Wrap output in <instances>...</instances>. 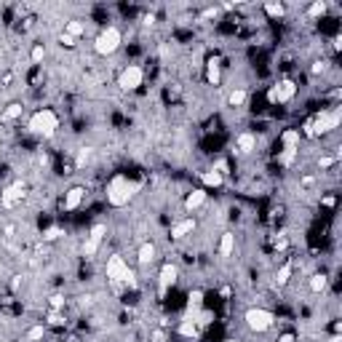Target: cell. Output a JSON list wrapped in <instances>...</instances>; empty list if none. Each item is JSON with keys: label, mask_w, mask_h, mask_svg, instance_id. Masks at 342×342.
<instances>
[{"label": "cell", "mask_w": 342, "mask_h": 342, "mask_svg": "<svg viewBox=\"0 0 342 342\" xmlns=\"http://www.w3.org/2000/svg\"><path fill=\"white\" fill-rule=\"evenodd\" d=\"M321 168H331V166H334V158H331V155H326V158H321V163H318Z\"/></svg>", "instance_id": "obj_41"}, {"label": "cell", "mask_w": 342, "mask_h": 342, "mask_svg": "<svg viewBox=\"0 0 342 342\" xmlns=\"http://www.w3.org/2000/svg\"><path fill=\"white\" fill-rule=\"evenodd\" d=\"M83 198H86V190L83 187L67 190V195H64V211H75V208L83 203Z\"/></svg>", "instance_id": "obj_13"}, {"label": "cell", "mask_w": 342, "mask_h": 342, "mask_svg": "<svg viewBox=\"0 0 342 342\" xmlns=\"http://www.w3.org/2000/svg\"><path fill=\"white\" fill-rule=\"evenodd\" d=\"M107 278L115 281V283H126V286L137 289V275L129 270V265H126V260H123L120 254H112L107 260Z\"/></svg>", "instance_id": "obj_3"}, {"label": "cell", "mask_w": 342, "mask_h": 342, "mask_svg": "<svg viewBox=\"0 0 342 342\" xmlns=\"http://www.w3.org/2000/svg\"><path fill=\"white\" fill-rule=\"evenodd\" d=\"M316 185V177H302V187H313Z\"/></svg>", "instance_id": "obj_45"}, {"label": "cell", "mask_w": 342, "mask_h": 342, "mask_svg": "<svg viewBox=\"0 0 342 342\" xmlns=\"http://www.w3.org/2000/svg\"><path fill=\"white\" fill-rule=\"evenodd\" d=\"M217 14H220V8L214 6V8H206V11H203L201 16H203V19H211V16H217Z\"/></svg>", "instance_id": "obj_42"}, {"label": "cell", "mask_w": 342, "mask_h": 342, "mask_svg": "<svg viewBox=\"0 0 342 342\" xmlns=\"http://www.w3.org/2000/svg\"><path fill=\"white\" fill-rule=\"evenodd\" d=\"M326 342H342V337H339V334H331V337H329Z\"/></svg>", "instance_id": "obj_48"}, {"label": "cell", "mask_w": 342, "mask_h": 342, "mask_svg": "<svg viewBox=\"0 0 342 342\" xmlns=\"http://www.w3.org/2000/svg\"><path fill=\"white\" fill-rule=\"evenodd\" d=\"M179 334L182 337H198V324L193 318H185L182 324H179Z\"/></svg>", "instance_id": "obj_25"}, {"label": "cell", "mask_w": 342, "mask_h": 342, "mask_svg": "<svg viewBox=\"0 0 342 342\" xmlns=\"http://www.w3.org/2000/svg\"><path fill=\"white\" fill-rule=\"evenodd\" d=\"M211 318H214V313H211V310H201L193 321H195L198 326H208V324H211Z\"/></svg>", "instance_id": "obj_32"}, {"label": "cell", "mask_w": 342, "mask_h": 342, "mask_svg": "<svg viewBox=\"0 0 342 342\" xmlns=\"http://www.w3.org/2000/svg\"><path fill=\"white\" fill-rule=\"evenodd\" d=\"M235 249V235L233 233H222L220 238V256H230Z\"/></svg>", "instance_id": "obj_21"}, {"label": "cell", "mask_w": 342, "mask_h": 342, "mask_svg": "<svg viewBox=\"0 0 342 342\" xmlns=\"http://www.w3.org/2000/svg\"><path fill=\"white\" fill-rule=\"evenodd\" d=\"M27 129L37 137H54V131L59 129V118L54 110H37L35 115L27 120Z\"/></svg>", "instance_id": "obj_2"}, {"label": "cell", "mask_w": 342, "mask_h": 342, "mask_svg": "<svg viewBox=\"0 0 342 342\" xmlns=\"http://www.w3.org/2000/svg\"><path fill=\"white\" fill-rule=\"evenodd\" d=\"M206 80L211 86H220V59H208L206 62Z\"/></svg>", "instance_id": "obj_19"}, {"label": "cell", "mask_w": 342, "mask_h": 342, "mask_svg": "<svg viewBox=\"0 0 342 342\" xmlns=\"http://www.w3.org/2000/svg\"><path fill=\"white\" fill-rule=\"evenodd\" d=\"M278 342H294V331H283V334L278 337Z\"/></svg>", "instance_id": "obj_43"}, {"label": "cell", "mask_w": 342, "mask_h": 342, "mask_svg": "<svg viewBox=\"0 0 342 342\" xmlns=\"http://www.w3.org/2000/svg\"><path fill=\"white\" fill-rule=\"evenodd\" d=\"M286 246H289L286 235H281V238H275V249H278V251H283V249H286Z\"/></svg>", "instance_id": "obj_40"}, {"label": "cell", "mask_w": 342, "mask_h": 342, "mask_svg": "<svg viewBox=\"0 0 342 342\" xmlns=\"http://www.w3.org/2000/svg\"><path fill=\"white\" fill-rule=\"evenodd\" d=\"M43 56H46V46L35 43V46H32V51H30V59H32V62H40Z\"/></svg>", "instance_id": "obj_34"}, {"label": "cell", "mask_w": 342, "mask_h": 342, "mask_svg": "<svg viewBox=\"0 0 342 342\" xmlns=\"http://www.w3.org/2000/svg\"><path fill=\"white\" fill-rule=\"evenodd\" d=\"M291 273H294V265L291 262H283L281 268H278V273H275V283H278V286H286L289 278H291Z\"/></svg>", "instance_id": "obj_22"}, {"label": "cell", "mask_w": 342, "mask_h": 342, "mask_svg": "<svg viewBox=\"0 0 342 342\" xmlns=\"http://www.w3.org/2000/svg\"><path fill=\"white\" fill-rule=\"evenodd\" d=\"M153 342H166V334H163V329H158L155 334H153Z\"/></svg>", "instance_id": "obj_44"}, {"label": "cell", "mask_w": 342, "mask_h": 342, "mask_svg": "<svg viewBox=\"0 0 342 342\" xmlns=\"http://www.w3.org/2000/svg\"><path fill=\"white\" fill-rule=\"evenodd\" d=\"M24 198V185L22 182H14L11 187H6L3 193H0V203H3L6 208H11V206H16L19 201Z\"/></svg>", "instance_id": "obj_11"}, {"label": "cell", "mask_w": 342, "mask_h": 342, "mask_svg": "<svg viewBox=\"0 0 342 342\" xmlns=\"http://www.w3.org/2000/svg\"><path fill=\"white\" fill-rule=\"evenodd\" d=\"M142 80H145V70L139 67V64H129V67H123L120 75H118V86L123 91H137Z\"/></svg>", "instance_id": "obj_7"}, {"label": "cell", "mask_w": 342, "mask_h": 342, "mask_svg": "<svg viewBox=\"0 0 342 342\" xmlns=\"http://www.w3.org/2000/svg\"><path fill=\"white\" fill-rule=\"evenodd\" d=\"M281 139H283V150H300V131L297 129H286Z\"/></svg>", "instance_id": "obj_18"}, {"label": "cell", "mask_w": 342, "mask_h": 342, "mask_svg": "<svg viewBox=\"0 0 342 342\" xmlns=\"http://www.w3.org/2000/svg\"><path fill=\"white\" fill-rule=\"evenodd\" d=\"M59 40H62V46H67V49H72V46H75V37H72V35H67V32H62V35H59Z\"/></svg>", "instance_id": "obj_39"}, {"label": "cell", "mask_w": 342, "mask_h": 342, "mask_svg": "<svg viewBox=\"0 0 342 342\" xmlns=\"http://www.w3.org/2000/svg\"><path fill=\"white\" fill-rule=\"evenodd\" d=\"M177 275L179 273H177V268L171 262H166L163 268H160V275H158V291H160V297H166V291L177 283Z\"/></svg>", "instance_id": "obj_10"}, {"label": "cell", "mask_w": 342, "mask_h": 342, "mask_svg": "<svg viewBox=\"0 0 342 342\" xmlns=\"http://www.w3.org/2000/svg\"><path fill=\"white\" fill-rule=\"evenodd\" d=\"M123 43V35L118 27H104V30L97 35V40H94V51L99 56H112Z\"/></svg>", "instance_id": "obj_4"}, {"label": "cell", "mask_w": 342, "mask_h": 342, "mask_svg": "<svg viewBox=\"0 0 342 342\" xmlns=\"http://www.w3.org/2000/svg\"><path fill=\"white\" fill-rule=\"evenodd\" d=\"M22 286V275H14V281H11V289H19Z\"/></svg>", "instance_id": "obj_47"}, {"label": "cell", "mask_w": 342, "mask_h": 342, "mask_svg": "<svg viewBox=\"0 0 342 342\" xmlns=\"http://www.w3.org/2000/svg\"><path fill=\"white\" fill-rule=\"evenodd\" d=\"M246 97H249V94H246L243 89H235V91H230V97H227V102H230L233 107H243V104H246Z\"/></svg>", "instance_id": "obj_27"}, {"label": "cell", "mask_w": 342, "mask_h": 342, "mask_svg": "<svg viewBox=\"0 0 342 342\" xmlns=\"http://www.w3.org/2000/svg\"><path fill=\"white\" fill-rule=\"evenodd\" d=\"M59 235H64V233H62V227H49V230L43 233V241H56Z\"/></svg>", "instance_id": "obj_35"}, {"label": "cell", "mask_w": 342, "mask_h": 342, "mask_svg": "<svg viewBox=\"0 0 342 342\" xmlns=\"http://www.w3.org/2000/svg\"><path fill=\"white\" fill-rule=\"evenodd\" d=\"M339 118H342L339 110H321L318 115L305 126V131H308V134H326V131L339 126Z\"/></svg>", "instance_id": "obj_5"}, {"label": "cell", "mask_w": 342, "mask_h": 342, "mask_svg": "<svg viewBox=\"0 0 342 342\" xmlns=\"http://www.w3.org/2000/svg\"><path fill=\"white\" fill-rule=\"evenodd\" d=\"M91 155H94V150H91V147H80V150H78V155H75V166L83 168V166L91 160Z\"/></svg>", "instance_id": "obj_29"}, {"label": "cell", "mask_w": 342, "mask_h": 342, "mask_svg": "<svg viewBox=\"0 0 342 342\" xmlns=\"http://www.w3.org/2000/svg\"><path fill=\"white\" fill-rule=\"evenodd\" d=\"M64 32H67V35H72L75 40H78V37L86 32V24L80 22V19H70V22L64 24Z\"/></svg>", "instance_id": "obj_24"}, {"label": "cell", "mask_w": 342, "mask_h": 342, "mask_svg": "<svg viewBox=\"0 0 342 342\" xmlns=\"http://www.w3.org/2000/svg\"><path fill=\"white\" fill-rule=\"evenodd\" d=\"M195 230V220H179L174 227H171V238H185L187 233Z\"/></svg>", "instance_id": "obj_17"}, {"label": "cell", "mask_w": 342, "mask_h": 342, "mask_svg": "<svg viewBox=\"0 0 342 342\" xmlns=\"http://www.w3.org/2000/svg\"><path fill=\"white\" fill-rule=\"evenodd\" d=\"M334 203H337V198H334V195H326V198H324V206H329V208H331Z\"/></svg>", "instance_id": "obj_46"}, {"label": "cell", "mask_w": 342, "mask_h": 342, "mask_svg": "<svg viewBox=\"0 0 342 342\" xmlns=\"http://www.w3.org/2000/svg\"><path fill=\"white\" fill-rule=\"evenodd\" d=\"M294 158H297V150H283V153L278 155V163L281 166H291Z\"/></svg>", "instance_id": "obj_33"}, {"label": "cell", "mask_w": 342, "mask_h": 342, "mask_svg": "<svg viewBox=\"0 0 342 342\" xmlns=\"http://www.w3.org/2000/svg\"><path fill=\"white\" fill-rule=\"evenodd\" d=\"M22 110H24V107H22L19 102H11V104H8V107L3 110V115H0V120H6V123H8V120L22 118Z\"/></svg>", "instance_id": "obj_23"}, {"label": "cell", "mask_w": 342, "mask_h": 342, "mask_svg": "<svg viewBox=\"0 0 342 342\" xmlns=\"http://www.w3.org/2000/svg\"><path fill=\"white\" fill-rule=\"evenodd\" d=\"M201 182H203L206 187H220V185L225 182V177H222L217 168H211V171H203V174H201Z\"/></svg>", "instance_id": "obj_20"}, {"label": "cell", "mask_w": 342, "mask_h": 342, "mask_svg": "<svg viewBox=\"0 0 342 342\" xmlns=\"http://www.w3.org/2000/svg\"><path fill=\"white\" fill-rule=\"evenodd\" d=\"M206 203V190H193L187 198H185V208L187 211H195V208H201Z\"/></svg>", "instance_id": "obj_16"}, {"label": "cell", "mask_w": 342, "mask_h": 342, "mask_svg": "<svg viewBox=\"0 0 342 342\" xmlns=\"http://www.w3.org/2000/svg\"><path fill=\"white\" fill-rule=\"evenodd\" d=\"M137 260H139L142 268L153 265V262H155V243H150V241L142 243V246H139V251H137Z\"/></svg>", "instance_id": "obj_15"}, {"label": "cell", "mask_w": 342, "mask_h": 342, "mask_svg": "<svg viewBox=\"0 0 342 342\" xmlns=\"http://www.w3.org/2000/svg\"><path fill=\"white\" fill-rule=\"evenodd\" d=\"M43 334H46V326H30V331L24 334V342H40L43 339Z\"/></svg>", "instance_id": "obj_28"}, {"label": "cell", "mask_w": 342, "mask_h": 342, "mask_svg": "<svg viewBox=\"0 0 342 342\" xmlns=\"http://www.w3.org/2000/svg\"><path fill=\"white\" fill-rule=\"evenodd\" d=\"M310 72H313V75H321V72H326V62H313Z\"/></svg>", "instance_id": "obj_38"}, {"label": "cell", "mask_w": 342, "mask_h": 342, "mask_svg": "<svg viewBox=\"0 0 342 342\" xmlns=\"http://www.w3.org/2000/svg\"><path fill=\"white\" fill-rule=\"evenodd\" d=\"M227 342H233V339H227Z\"/></svg>", "instance_id": "obj_49"}, {"label": "cell", "mask_w": 342, "mask_h": 342, "mask_svg": "<svg viewBox=\"0 0 342 342\" xmlns=\"http://www.w3.org/2000/svg\"><path fill=\"white\" fill-rule=\"evenodd\" d=\"M235 150H238L241 155H249L256 150V134H251V131H243V134H238V139H235Z\"/></svg>", "instance_id": "obj_12"}, {"label": "cell", "mask_w": 342, "mask_h": 342, "mask_svg": "<svg viewBox=\"0 0 342 342\" xmlns=\"http://www.w3.org/2000/svg\"><path fill=\"white\" fill-rule=\"evenodd\" d=\"M201 310H203V291L195 289V291H190V297H187V318L190 316L195 318Z\"/></svg>", "instance_id": "obj_14"}, {"label": "cell", "mask_w": 342, "mask_h": 342, "mask_svg": "<svg viewBox=\"0 0 342 342\" xmlns=\"http://www.w3.org/2000/svg\"><path fill=\"white\" fill-rule=\"evenodd\" d=\"M243 321H246V326H249L251 331H256V334H262V331L273 329V324H275V316H273L270 310H265V308H251V310H246Z\"/></svg>", "instance_id": "obj_6"}, {"label": "cell", "mask_w": 342, "mask_h": 342, "mask_svg": "<svg viewBox=\"0 0 342 342\" xmlns=\"http://www.w3.org/2000/svg\"><path fill=\"white\" fill-rule=\"evenodd\" d=\"M326 3H324V0H318V3H313L310 8H308V16H313V19H318V16H324L326 14Z\"/></svg>", "instance_id": "obj_30"}, {"label": "cell", "mask_w": 342, "mask_h": 342, "mask_svg": "<svg viewBox=\"0 0 342 342\" xmlns=\"http://www.w3.org/2000/svg\"><path fill=\"white\" fill-rule=\"evenodd\" d=\"M326 283H329V278H326V275H324V273H316V275L310 278V289L316 291V294H321V291L326 289Z\"/></svg>", "instance_id": "obj_26"}, {"label": "cell", "mask_w": 342, "mask_h": 342, "mask_svg": "<svg viewBox=\"0 0 342 342\" xmlns=\"http://www.w3.org/2000/svg\"><path fill=\"white\" fill-rule=\"evenodd\" d=\"M294 94H297V83H294V80H281V83L270 86L268 102L270 104H283V102H291Z\"/></svg>", "instance_id": "obj_8"}, {"label": "cell", "mask_w": 342, "mask_h": 342, "mask_svg": "<svg viewBox=\"0 0 342 342\" xmlns=\"http://www.w3.org/2000/svg\"><path fill=\"white\" fill-rule=\"evenodd\" d=\"M104 235H107V225H94L91 227V233H89V238H86V243H83V256H94L99 251V246H102V241H104Z\"/></svg>", "instance_id": "obj_9"}, {"label": "cell", "mask_w": 342, "mask_h": 342, "mask_svg": "<svg viewBox=\"0 0 342 342\" xmlns=\"http://www.w3.org/2000/svg\"><path fill=\"white\" fill-rule=\"evenodd\" d=\"M49 324H51V326H62V324H64V316H62L59 310H54L51 316H49Z\"/></svg>", "instance_id": "obj_36"}, {"label": "cell", "mask_w": 342, "mask_h": 342, "mask_svg": "<svg viewBox=\"0 0 342 342\" xmlns=\"http://www.w3.org/2000/svg\"><path fill=\"white\" fill-rule=\"evenodd\" d=\"M51 308L54 310H62L64 308V297H62V294H54V297H51Z\"/></svg>", "instance_id": "obj_37"}, {"label": "cell", "mask_w": 342, "mask_h": 342, "mask_svg": "<svg viewBox=\"0 0 342 342\" xmlns=\"http://www.w3.org/2000/svg\"><path fill=\"white\" fill-rule=\"evenodd\" d=\"M139 187H142L139 182H129V179L120 177V174L112 177L110 185H107V203L110 206H126Z\"/></svg>", "instance_id": "obj_1"}, {"label": "cell", "mask_w": 342, "mask_h": 342, "mask_svg": "<svg viewBox=\"0 0 342 342\" xmlns=\"http://www.w3.org/2000/svg\"><path fill=\"white\" fill-rule=\"evenodd\" d=\"M283 11H286V8H283V3H265V14L268 16H283Z\"/></svg>", "instance_id": "obj_31"}]
</instances>
